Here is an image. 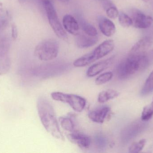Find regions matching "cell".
Returning <instances> with one entry per match:
<instances>
[{"label":"cell","instance_id":"cell-25","mask_svg":"<svg viewBox=\"0 0 153 153\" xmlns=\"http://www.w3.org/2000/svg\"><path fill=\"white\" fill-rule=\"evenodd\" d=\"M106 14L109 18L115 19L118 17L119 12L114 5L110 6L106 9Z\"/></svg>","mask_w":153,"mask_h":153},{"label":"cell","instance_id":"cell-10","mask_svg":"<svg viewBox=\"0 0 153 153\" xmlns=\"http://www.w3.org/2000/svg\"><path fill=\"white\" fill-rule=\"evenodd\" d=\"M110 110V108L108 106H102L90 111L88 116L93 122L102 124L105 121Z\"/></svg>","mask_w":153,"mask_h":153},{"label":"cell","instance_id":"cell-18","mask_svg":"<svg viewBox=\"0 0 153 153\" xmlns=\"http://www.w3.org/2000/svg\"><path fill=\"white\" fill-rule=\"evenodd\" d=\"M153 92V71L149 75L142 88L141 95L146 96Z\"/></svg>","mask_w":153,"mask_h":153},{"label":"cell","instance_id":"cell-20","mask_svg":"<svg viewBox=\"0 0 153 153\" xmlns=\"http://www.w3.org/2000/svg\"><path fill=\"white\" fill-rule=\"evenodd\" d=\"M118 20L120 24L124 28H129L133 26V21L131 17L128 16L125 13L121 12L119 13L118 16Z\"/></svg>","mask_w":153,"mask_h":153},{"label":"cell","instance_id":"cell-13","mask_svg":"<svg viewBox=\"0 0 153 153\" xmlns=\"http://www.w3.org/2000/svg\"><path fill=\"white\" fill-rule=\"evenodd\" d=\"M63 25L65 30L72 35L76 36L80 33L78 22L71 15H65L63 19Z\"/></svg>","mask_w":153,"mask_h":153},{"label":"cell","instance_id":"cell-16","mask_svg":"<svg viewBox=\"0 0 153 153\" xmlns=\"http://www.w3.org/2000/svg\"><path fill=\"white\" fill-rule=\"evenodd\" d=\"M120 93L115 90H105L101 92L98 95V101L100 103H103L118 97Z\"/></svg>","mask_w":153,"mask_h":153},{"label":"cell","instance_id":"cell-12","mask_svg":"<svg viewBox=\"0 0 153 153\" xmlns=\"http://www.w3.org/2000/svg\"><path fill=\"white\" fill-rule=\"evenodd\" d=\"M98 38L96 37L89 36L83 33H79L76 36V46L79 48L85 49L93 46L98 42Z\"/></svg>","mask_w":153,"mask_h":153},{"label":"cell","instance_id":"cell-8","mask_svg":"<svg viewBox=\"0 0 153 153\" xmlns=\"http://www.w3.org/2000/svg\"><path fill=\"white\" fill-rule=\"evenodd\" d=\"M131 18L133 21V26L137 28H148L153 24V18L139 10L134 11Z\"/></svg>","mask_w":153,"mask_h":153},{"label":"cell","instance_id":"cell-24","mask_svg":"<svg viewBox=\"0 0 153 153\" xmlns=\"http://www.w3.org/2000/svg\"><path fill=\"white\" fill-rule=\"evenodd\" d=\"M153 116V104L144 107L142 112L141 119L142 121H146L150 120Z\"/></svg>","mask_w":153,"mask_h":153},{"label":"cell","instance_id":"cell-22","mask_svg":"<svg viewBox=\"0 0 153 153\" xmlns=\"http://www.w3.org/2000/svg\"><path fill=\"white\" fill-rule=\"evenodd\" d=\"M113 74L111 72L102 74L95 79V83L97 85H100L109 81L113 77Z\"/></svg>","mask_w":153,"mask_h":153},{"label":"cell","instance_id":"cell-15","mask_svg":"<svg viewBox=\"0 0 153 153\" xmlns=\"http://www.w3.org/2000/svg\"><path fill=\"white\" fill-rule=\"evenodd\" d=\"M153 44V40L150 37H146L139 40L131 48L129 54L143 53Z\"/></svg>","mask_w":153,"mask_h":153},{"label":"cell","instance_id":"cell-23","mask_svg":"<svg viewBox=\"0 0 153 153\" xmlns=\"http://www.w3.org/2000/svg\"><path fill=\"white\" fill-rule=\"evenodd\" d=\"M146 143V140L145 139H143L140 141L134 143L131 145L129 148V152L131 153L140 152L145 147Z\"/></svg>","mask_w":153,"mask_h":153},{"label":"cell","instance_id":"cell-5","mask_svg":"<svg viewBox=\"0 0 153 153\" xmlns=\"http://www.w3.org/2000/svg\"><path fill=\"white\" fill-rule=\"evenodd\" d=\"M51 97L56 101L67 103L76 112H82L86 106V100L76 94L54 92L51 93Z\"/></svg>","mask_w":153,"mask_h":153},{"label":"cell","instance_id":"cell-7","mask_svg":"<svg viewBox=\"0 0 153 153\" xmlns=\"http://www.w3.org/2000/svg\"><path fill=\"white\" fill-rule=\"evenodd\" d=\"M10 42L7 37L0 39V76L6 74L10 69Z\"/></svg>","mask_w":153,"mask_h":153},{"label":"cell","instance_id":"cell-11","mask_svg":"<svg viewBox=\"0 0 153 153\" xmlns=\"http://www.w3.org/2000/svg\"><path fill=\"white\" fill-rule=\"evenodd\" d=\"M67 137L71 142L82 149H87L91 145V140L90 137L82 133L73 132Z\"/></svg>","mask_w":153,"mask_h":153},{"label":"cell","instance_id":"cell-3","mask_svg":"<svg viewBox=\"0 0 153 153\" xmlns=\"http://www.w3.org/2000/svg\"><path fill=\"white\" fill-rule=\"evenodd\" d=\"M114 47L115 44L113 40H105L91 52L76 59L74 63V65L77 67L88 65L108 54L114 49Z\"/></svg>","mask_w":153,"mask_h":153},{"label":"cell","instance_id":"cell-19","mask_svg":"<svg viewBox=\"0 0 153 153\" xmlns=\"http://www.w3.org/2000/svg\"><path fill=\"white\" fill-rule=\"evenodd\" d=\"M81 28L83 32L89 36L96 37L98 36V32L96 29L91 24L85 22L81 21L80 22Z\"/></svg>","mask_w":153,"mask_h":153},{"label":"cell","instance_id":"cell-21","mask_svg":"<svg viewBox=\"0 0 153 153\" xmlns=\"http://www.w3.org/2000/svg\"><path fill=\"white\" fill-rule=\"evenodd\" d=\"M95 145L100 149H103L108 145V140L105 136L101 134L95 135L94 139Z\"/></svg>","mask_w":153,"mask_h":153},{"label":"cell","instance_id":"cell-6","mask_svg":"<svg viewBox=\"0 0 153 153\" xmlns=\"http://www.w3.org/2000/svg\"><path fill=\"white\" fill-rule=\"evenodd\" d=\"M45 7L50 26L56 36L62 39L67 38V34L59 21L54 7L51 1L46 2L43 4Z\"/></svg>","mask_w":153,"mask_h":153},{"label":"cell","instance_id":"cell-33","mask_svg":"<svg viewBox=\"0 0 153 153\" xmlns=\"http://www.w3.org/2000/svg\"><path fill=\"white\" fill-rule=\"evenodd\" d=\"M152 104H153V99L152 102Z\"/></svg>","mask_w":153,"mask_h":153},{"label":"cell","instance_id":"cell-31","mask_svg":"<svg viewBox=\"0 0 153 153\" xmlns=\"http://www.w3.org/2000/svg\"><path fill=\"white\" fill-rule=\"evenodd\" d=\"M142 1L145 2H149V1H150V0H142Z\"/></svg>","mask_w":153,"mask_h":153},{"label":"cell","instance_id":"cell-32","mask_svg":"<svg viewBox=\"0 0 153 153\" xmlns=\"http://www.w3.org/2000/svg\"><path fill=\"white\" fill-rule=\"evenodd\" d=\"M23 0H18V1H19V2H22L23 1Z\"/></svg>","mask_w":153,"mask_h":153},{"label":"cell","instance_id":"cell-1","mask_svg":"<svg viewBox=\"0 0 153 153\" xmlns=\"http://www.w3.org/2000/svg\"><path fill=\"white\" fill-rule=\"evenodd\" d=\"M37 109L41 123L48 133L58 140H65L56 119L54 109L50 102L44 97H39L37 101Z\"/></svg>","mask_w":153,"mask_h":153},{"label":"cell","instance_id":"cell-2","mask_svg":"<svg viewBox=\"0 0 153 153\" xmlns=\"http://www.w3.org/2000/svg\"><path fill=\"white\" fill-rule=\"evenodd\" d=\"M149 59L144 53L129 54L118 66L117 75L120 80H126L146 69Z\"/></svg>","mask_w":153,"mask_h":153},{"label":"cell","instance_id":"cell-26","mask_svg":"<svg viewBox=\"0 0 153 153\" xmlns=\"http://www.w3.org/2000/svg\"><path fill=\"white\" fill-rule=\"evenodd\" d=\"M8 15L7 13L0 10V32L5 28L8 23Z\"/></svg>","mask_w":153,"mask_h":153},{"label":"cell","instance_id":"cell-14","mask_svg":"<svg viewBox=\"0 0 153 153\" xmlns=\"http://www.w3.org/2000/svg\"><path fill=\"white\" fill-rule=\"evenodd\" d=\"M98 24L100 30L104 36L110 37L115 34L116 27L114 23L109 19L100 17L98 20Z\"/></svg>","mask_w":153,"mask_h":153},{"label":"cell","instance_id":"cell-17","mask_svg":"<svg viewBox=\"0 0 153 153\" xmlns=\"http://www.w3.org/2000/svg\"><path fill=\"white\" fill-rule=\"evenodd\" d=\"M59 122L64 130L69 132L74 131L75 125L71 118L69 116L61 117L59 118Z\"/></svg>","mask_w":153,"mask_h":153},{"label":"cell","instance_id":"cell-30","mask_svg":"<svg viewBox=\"0 0 153 153\" xmlns=\"http://www.w3.org/2000/svg\"><path fill=\"white\" fill-rule=\"evenodd\" d=\"M60 1L63 2H68L69 0H60Z\"/></svg>","mask_w":153,"mask_h":153},{"label":"cell","instance_id":"cell-28","mask_svg":"<svg viewBox=\"0 0 153 153\" xmlns=\"http://www.w3.org/2000/svg\"><path fill=\"white\" fill-rule=\"evenodd\" d=\"M18 36V30L17 27L15 25H13L12 26V37L13 40L17 38Z\"/></svg>","mask_w":153,"mask_h":153},{"label":"cell","instance_id":"cell-9","mask_svg":"<svg viewBox=\"0 0 153 153\" xmlns=\"http://www.w3.org/2000/svg\"><path fill=\"white\" fill-rule=\"evenodd\" d=\"M114 59L115 56H112L107 59L94 64L87 70L86 75L89 77H94L98 75L111 66L114 62Z\"/></svg>","mask_w":153,"mask_h":153},{"label":"cell","instance_id":"cell-4","mask_svg":"<svg viewBox=\"0 0 153 153\" xmlns=\"http://www.w3.org/2000/svg\"><path fill=\"white\" fill-rule=\"evenodd\" d=\"M59 50L58 42L56 40L50 39L39 43L36 46L34 54L39 60L49 61L57 57Z\"/></svg>","mask_w":153,"mask_h":153},{"label":"cell","instance_id":"cell-27","mask_svg":"<svg viewBox=\"0 0 153 153\" xmlns=\"http://www.w3.org/2000/svg\"><path fill=\"white\" fill-rule=\"evenodd\" d=\"M101 3L102 4L103 7L105 9H107L108 7L113 5L112 3L110 0H100Z\"/></svg>","mask_w":153,"mask_h":153},{"label":"cell","instance_id":"cell-29","mask_svg":"<svg viewBox=\"0 0 153 153\" xmlns=\"http://www.w3.org/2000/svg\"><path fill=\"white\" fill-rule=\"evenodd\" d=\"M41 1V2H42V4H44L46 2L48 1H51V0H40Z\"/></svg>","mask_w":153,"mask_h":153}]
</instances>
